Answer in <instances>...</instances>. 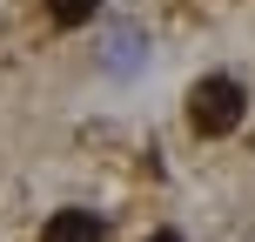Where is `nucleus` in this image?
<instances>
[{"label":"nucleus","mask_w":255,"mask_h":242,"mask_svg":"<svg viewBox=\"0 0 255 242\" xmlns=\"http://www.w3.org/2000/svg\"><path fill=\"white\" fill-rule=\"evenodd\" d=\"M148 242H181V236H175V229H161V236H148Z\"/></svg>","instance_id":"5"},{"label":"nucleus","mask_w":255,"mask_h":242,"mask_svg":"<svg viewBox=\"0 0 255 242\" xmlns=\"http://www.w3.org/2000/svg\"><path fill=\"white\" fill-rule=\"evenodd\" d=\"M40 242H101V216L94 209H54L40 222Z\"/></svg>","instance_id":"3"},{"label":"nucleus","mask_w":255,"mask_h":242,"mask_svg":"<svg viewBox=\"0 0 255 242\" xmlns=\"http://www.w3.org/2000/svg\"><path fill=\"white\" fill-rule=\"evenodd\" d=\"M47 13H54L61 27H88L94 13H101V0H47Z\"/></svg>","instance_id":"4"},{"label":"nucleus","mask_w":255,"mask_h":242,"mask_svg":"<svg viewBox=\"0 0 255 242\" xmlns=\"http://www.w3.org/2000/svg\"><path fill=\"white\" fill-rule=\"evenodd\" d=\"M141 61H148L141 27H108V40H101V67H108V74H134Z\"/></svg>","instance_id":"2"},{"label":"nucleus","mask_w":255,"mask_h":242,"mask_svg":"<svg viewBox=\"0 0 255 242\" xmlns=\"http://www.w3.org/2000/svg\"><path fill=\"white\" fill-rule=\"evenodd\" d=\"M242 108H249V94H242L235 74H202L188 88V128L195 135H235L242 128Z\"/></svg>","instance_id":"1"}]
</instances>
